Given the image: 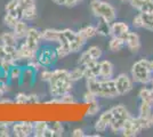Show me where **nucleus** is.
Returning <instances> with one entry per match:
<instances>
[{
    "mask_svg": "<svg viewBox=\"0 0 153 137\" xmlns=\"http://www.w3.org/2000/svg\"><path fill=\"white\" fill-rule=\"evenodd\" d=\"M73 84L70 80L69 70L56 69L53 71L49 85V94L51 97H61L62 95L70 93L73 88Z\"/></svg>",
    "mask_w": 153,
    "mask_h": 137,
    "instance_id": "f257e3e1",
    "label": "nucleus"
},
{
    "mask_svg": "<svg viewBox=\"0 0 153 137\" xmlns=\"http://www.w3.org/2000/svg\"><path fill=\"white\" fill-rule=\"evenodd\" d=\"M86 87L88 90L93 91L98 98L112 99L119 96L114 79H87Z\"/></svg>",
    "mask_w": 153,
    "mask_h": 137,
    "instance_id": "f03ea898",
    "label": "nucleus"
},
{
    "mask_svg": "<svg viewBox=\"0 0 153 137\" xmlns=\"http://www.w3.org/2000/svg\"><path fill=\"white\" fill-rule=\"evenodd\" d=\"M130 77L135 84L145 86L151 82L153 78V65L152 61L146 59H140L136 61L130 69Z\"/></svg>",
    "mask_w": 153,
    "mask_h": 137,
    "instance_id": "7ed1b4c3",
    "label": "nucleus"
},
{
    "mask_svg": "<svg viewBox=\"0 0 153 137\" xmlns=\"http://www.w3.org/2000/svg\"><path fill=\"white\" fill-rule=\"evenodd\" d=\"M89 8L91 14L98 20H104L108 23H112L117 20L115 8L105 0H91Z\"/></svg>",
    "mask_w": 153,
    "mask_h": 137,
    "instance_id": "20e7f679",
    "label": "nucleus"
},
{
    "mask_svg": "<svg viewBox=\"0 0 153 137\" xmlns=\"http://www.w3.org/2000/svg\"><path fill=\"white\" fill-rule=\"evenodd\" d=\"M111 111H112V120L110 124V129L114 134L120 133L125 122L131 117V114L129 113L127 107L122 104L114 105L113 107H111Z\"/></svg>",
    "mask_w": 153,
    "mask_h": 137,
    "instance_id": "39448f33",
    "label": "nucleus"
},
{
    "mask_svg": "<svg viewBox=\"0 0 153 137\" xmlns=\"http://www.w3.org/2000/svg\"><path fill=\"white\" fill-rule=\"evenodd\" d=\"M63 36L65 40L68 41L69 47H70V52L71 54H74V53H79L80 50H82V48L86 45V40L83 39L82 37L79 34L78 31H73L69 27H65L62 30Z\"/></svg>",
    "mask_w": 153,
    "mask_h": 137,
    "instance_id": "423d86ee",
    "label": "nucleus"
},
{
    "mask_svg": "<svg viewBox=\"0 0 153 137\" xmlns=\"http://www.w3.org/2000/svg\"><path fill=\"white\" fill-rule=\"evenodd\" d=\"M37 59L38 62L42 65V67H49L51 69L55 63L57 62L58 56L55 50V47L51 46H44L40 47L37 54Z\"/></svg>",
    "mask_w": 153,
    "mask_h": 137,
    "instance_id": "0eeeda50",
    "label": "nucleus"
},
{
    "mask_svg": "<svg viewBox=\"0 0 153 137\" xmlns=\"http://www.w3.org/2000/svg\"><path fill=\"white\" fill-rule=\"evenodd\" d=\"M113 79H114L115 87H117L119 96H123V95H126V94H128V93H130V91L133 90L135 82L129 74H127V73H120V74H118Z\"/></svg>",
    "mask_w": 153,
    "mask_h": 137,
    "instance_id": "6e6552de",
    "label": "nucleus"
},
{
    "mask_svg": "<svg viewBox=\"0 0 153 137\" xmlns=\"http://www.w3.org/2000/svg\"><path fill=\"white\" fill-rule=\"evenodd\" d=\"M42 34H41V31L34 27V26H31L29 27L27 30V33H26V37L24 38V42L29 46L31 49H33L34 52H38L41 47V42H42Z\"/></svg>",
    "mask_w": 153,
    "mask_h": 137,
    "instance_id": "1a4fd4ad",
    "label": "nucleus"
},
{
    "mask_svg": "<svg viewBox=\"0 0 153 137\" xmlns=\"http://www.w3.org/2000/svg\"><path fill=\"white\" fill-rule=\"evenodd\" d=\"M12 135L15 137H29L33 135V122L19 121L12 124Z\"/></svg>",
    "mask_w": 153,
    "mask_h": 137,
    "instance_id": "9d476101",
    "label": "nucleus"
},
{
    "mask_svg": "<svg viewBox=\"0 0 153 137\" xmlns=\"http://www.w3.org/2000/svg\"><path fill=\"white\" fill-rule=\"evenodd\" d=\"M111 120H112V111L111 109L103 111L98 119L96 120L95 124H94V129L96 133H105V131L110 129V124H111Z\"/></svg>",
    "mask_w": 153,
    "mask_h": 137,
    "instance_id": "9b49d317",
    "label": "nucleus"
},
{
    "mask_svg": "<svg viewBox=\"0 0 153 137\" xmlns=\"http://www.w3.org/2000/svg\"><path fill=\"white\" fill-rule=\"evenodd\" d=\"M126 47L128 48V50L131 53H137L140 49V36L136 32L129 31V32L123 37Z\"/></svg>",
    "mask_w": 153,
    "mask_h": 137,
    "instance_id": "f8f14e48",
    "label": "nucleus"
},
{
    "mask_svg": "<svg viewBox=\"0 0 153 137\" xmlns=\"http://www.w3.org/2000/svg\"><path fill=\"white\" fill-rule=\"evenodd\" d=\"M17 53H19V62H27L37 59V54H38V52H34L33 49H31L24 41L17 46Z\"/></svg>",
    "mask_w": 153,
    "mask_h": 137,
    "instance_id": "ddd939ff",
    "label": "nucleus"
},
{
    "mask_svg": "<svg viewBox=\"0 0 153 137\" xmlns=\"http://www.w3.org/2000/svg\"><path fill=\"white\" fill-rule=\"evenodd\" d=\"M36 76H37V72L34 70H32L27 66H24L19 85L21 87H32L33 84L36 82Z\"/></svg>",
    "mask_w": 153,
    "mask_h": 137,
    "instance_id": "4468645a",
    "label": "nucleus"
},
{
    "mask_svg": "<svg viewBox=\"0 0 153 137\" xmlns=\"http://www.w3.org/2000/svg\"><path fill=\"white\" fill-rule=\"evenodd\" d=\"M42 34V40L46 42H49V44H58L61 39H62V30H57V29H45L41 31Z\"/></svg>",
    "mask_w": 153,
    "mask_h": 137,
    "instance_id": "2eb2a0df",
    "label": "nucleus"
},
{
    "mask_svg": "<svg viewBox=\"0 0 153 137\" xmlns=\"http://www.w3.org/2000/svg\"><path fill=\"white\" fill-rule=\"evenodd\" d=\"M130 31L128 23L123 21H113L111 23V36L113 37H121L123 38Z\"/></svg>",
    "mask_w": 153,
    "mask_h": 137,
    "instance_id": "dca6fc26",
    "label": "nucleus"
},
{
    "mask_svg": "<svg viewBox=\"0 0 153 137\" xmlns=\"http://www.w3.org/2000/svg\"><path fill=\"white\" fill-rule=\"evenodd\" d=\"M100 78L113 79L114 78V65L111 61L103 59L100 61Z\"/></svg>",
    "mask_w": 153,
    "mask_h": 137,
    "instance_id": "f3484780",
    "label": "nucleus"
},
{
    "mask_svg": "<svg viewBox=\"0 0 153 137\" xmlns=\"http://www.w3.org/2000/svg\"><path fill=\"white\" fill-rule=\"evenodd\" d=\"M129 4L138 13H153V0H129Z\"/></svg>",
    "mask_w": 153,
    "mask_h": 137,
    "instance_id": "a211bd4d",
    "label": "nucleus"
},
{
    "mask_svg": "<svg viewBox=\"0 0 153 137\" xmlns=\"http://www.w3.org/2000/svg\"><path fill=\"white\" fill-rule=\"evenodd\" d=\"M85 69V79L100 78V61H93L83 66Z\"/></svg>",
    "mask_w": 153,
    "mask_h": 137,
    "instance_id": "6ab92c4d",
    "label": "nucleus"
},
{
    "mask_svg": "<svg viewBox=\"0 0 153 137\" xmlns=\"http://www.w3.org/2000/svg\"><path fill=\"white\" fill-rule=\"evenodd\" d=\"M30 26L27 25V22L22 19H19V22L16 23V25L13 27L14 34L16 36V38L19 40H24V38L26 37V33H27V30H29Z\"/></svg>",
    "mask_w": 153,
    "mask_h": 137,
    "instance_id": "aec40b11",
    "label": "nucleus"
},
{
    "mask_svg": "<svg viewBox=\"0 0 153 137\" xmlns=\"http://www.w3.org/2000/svg\"><path fill=\"white\" fill-rule=\"evenodd\" d=\"M0 42L5 46H19V39L16 38L13 31H6L1 33Z\"/></svg>",
    "mask_w": 153,
    "mask_h": 137,
    "instance_id": "412c9836",
    "label": "nucleus"
},
{
    "mask_svg": "<svg viewBox=\"0 0 153 137\" xmlns=\"http://www.w3.org/2000/svg\"><path fill=\"white\" fill-rule=\"evenodd\" d=\"M126 46L125 40L121 37H113L111 36L110 41H108V49L112 53H118L120 52L122 48Z\"/></svg>",
    "mask_w": 153,
    "mask_h": 137,
    "instance_id": "4be33fe9",
    "label": "nucleus"
},
{
    "mask_svg": "<svg viewBox=\"0 0 153 137\" xmlns=\"http://www.w3.org/2000/svg\"><path fill=\"white\" fill-rule=\"evenodd\" d=\"M49 124L44 120H39L33 122V136L34 137H45V133Z\"/></svg>",
    "mask_w": 153,
    "mask_h": 137,
    "instance_id": "5701e85b",
    "label": "nucleus"
},
{
    "mask_svg": "<svg viewBox=\"0 0 153 137\" xmlns=\"http://www.w3.org/2000/svg\"><path fill=\"white\" fill-rule=\"evenodd\" d=\"M5 10H6V13L14 15L17 19H21V16H22V9L19 7L17 0H9L5 6Z\"/></svg>",
    "mask_w": 153,
    "mask_h": 137,
    "instance_id": "b1692460",
    "label": "nucleus"
},
{
    "mask_svg": "<svg viewBox=\"0 0 153 137\" xmlns=\"http://www.w3.org/2000/svg\"><path fill=\"white\" fill-rule=\"evenodd\" d=\"M78 32L86 41H88L97 36V29H96V25H86L79 29Z\"/></svg>",
    "mask_w": 153,
    "mask_h": 137,
    "instance_id": "393cba45",
    "label": "nucleus"
},
{
    "mask_svg": "<svg viewBox=\"0 0 153 137\" xmlns=\"http://www.w3.org/2000/svg\"><path fill=\"white\" fill-rule=\"evenodd\" d=\"M153 104L149 103V102H144L140 101V105L138 107V117L144 118V119H150L151 120V116L153 114Z\"/></svg>",
    "mask_w": 153,
    "mask_h": 137,
    "instance_id": "a878e982",
    "label": "nucleus"
},
{
    "mask_svg": "<svg viewBox=\"0 0 153 137\" xmlns=\"http://www.w3.org/2000/svg\"><path fill=\"white\" fill-rule=\"evenodd\" d=\"M22 71H23V66L19 65H14L12 67V70L8 73V80H9V84H19V80H21V76H22Z\"/></svg>",
    "mask_w": 153,
    "mask_h": 137,
    "instance_id": "bb28decb",
    "label": "nucleus"
},
{
    "mask_svg": "<svg viewBox=\"0 0 153 137\" xmlns=\"http://www.w3.org/2000/svg\"><path fill=\"white\" fill-rule=\"evenodd\" d=\"M97 34L101 37H111V23H108L104 20H98V23L96 25Z\"/></svg>",
    "mask_w": 153,
    "mask_h": 137,
    "instance_id": "cd10ccee",
    "label": "nucleus"
},
{
    "mask_svg": "<svg viewBox=\"0 0 153 137\" xmlns=\"http://www.w3.org/2000/svg\"><path fill=\"white\" fill-rule=\"evenodd\" d=\"M69 76H70V80L72 82H76L81 79H85V69L83 66L78 65L73 67L71 71H69Z\"/></svg>",
    "mask_w": 153,
    "mask_h": 137,
    "instance_id": "c85d7f7f",
    "label": "nucleus"
},
{
    "mask_svg": "<svg viewBox=\"0 0 153 137\" xmlns=\"http://www.w3.org/2000/svg\"><path fill=\"white\" fill-rule=\"evenodd\" d=\"M142 17L143 29L153 32V13H140Z\"/></svg>",
    "mask_w": 153,
    "mask_h": 137,
    "instance_id": "c756f323",
    "label": "nucleus"
},
{
    "mask_svg": "<svg viewBox=\"0 0 153 137\" xmlns=\"http://www.w3.org/2000/svg\"><path fill=\"white\" fill-rule=\"evenodd\" d=\"M38 16V12H37V7H31V8H26L22 10V20L26 21V22H31L34 21Z\"/></svg>",
    "mask_w": 153,
    "mask_h": 137,
    "instance_id": "7c9ffc66",
    "label": "nucleus"
},
{
    "mask_svg": "<svg viewBox=\"0 0 153 137\" xmlns=\"http://www.w3.org/2000/svg\"><path fill=\"white\" fill-rule=\"evenodd\" d=\"M86 52L91 57V59H94V61H100L103 56V50L100 46H96V45L90 46V47H88L86 49Z\"/></svg>",
    "mask_w": 153,
    "mask_h": 137,
    "instance_id": "2f4dec72",
    "label": "nucleus"
},
{
    "mask_svg": "<svg viewBox=\"0 0 153 137\" xmlns=\"http://www.w3.org/2000/svg\"><path fill=\"white\" fill-rule=\"evenodd\" d=\"M138 97L140 101H144V102H149L153 104V94L151 88H147V87H143L138 93Z\"/></svg>",
    "mask_w": 153,
    "mask_h": 137,
    "instance_id": "473e14b6",
    "label": "nucleus"
},
{
    "mask_svg": "<svg viewBox=\"0 0 153 137\" xmlns=\"http://www.w3.org/2000/svg\"><path fill=\"white\" fill-rule=\"evenodd\" d=\"M87 105H88V109H87V116L88 117H95L101 112V105L98 103V99H96V101Z\"/></svg>",
    "mask_w": 153,
    "mask_h": 137,
    "instance_id": "72a5a7b5",
    "label": "nucleus"
},
{
    "mask_svg": "<svg viewBox=\"0 0 153 137\" xmlns=\"http://www.w3.org/2000/svg\"><path fill=\"white\" fill-rule=\"evenodd\" d=\"M19 19H17L16 16L6 13L5 16H4V19H2V22H4V24H5L7 27H9L10 30H13V27L16 25V23L19 22Z\"/></svg>",
    "mask_w": 153,
    "mask_h": 137,
    "instance_id": "f704fd0d",
    "label": "nucleus"
},
{
    "mask_svg": "<svg viewBox=\"0 0 153 137\" xmlns=\"http://www.w3.org/2000/svg\"><path fill=\"white\" fill-rule=\"evenodd\" d=\"M12 135V124L0 121V137H9Z\"/></svg>",
    "mask_w": 153,
    "mask_h": 137,
    "instance_id": "c9c22d12",
    "label": "nucleus"
},
{
    "mask_svg": "<svg viewBox=\"0 0 153 137\" xmlns=\"http://www.w3.org/2000/svg\"><path fill=\"white\" fill-rule=\"evenodd\" d=\"M59 98H61V103H62V104L73 105V104H76V97H74V96L71 94V91H70V93H66V94L62 95Z\"/></svg>",
    "mask_w": 153,
    "mask_h": 137,
    "instance_id": "e433bc0d",
    "label": "nucleus"
},
{
    "mask_svg": "<svg viewBox=\"0 0 153 137\" xmlns=\"http://www.w3.org/2000/svg\"><path fill=\"white\" fill-rule=\"evenodd\" d=\"M16 64H17V63H15V62H13V61H9V59H2V61L0 62V67L2 69L4 73L8 76L9 71L12 70V67H13L14 65H16Z\"/></svg>",
    "mask_w": 153,
    "mask_h": 137,
    "instance_id": "4c0bfd02",
    "label": "nucleus"
},
{
    "mask_svg": "<svg viewBox=\"0 0 153 137\" xmlns=\"http://www.w3.org/2000/svg\"><path fill=\"white\" fill-rule=\"evenodd\" d=\"M53 131H54V135L56 137H61L64 135V127H63V124L62 122H59V121H56V122H54V124L51 126Z\"/></svg>",
    "mask_w": 153,
    "mask_h": 137,
    "instance_id": "58836bf2",
    "label": "nucleus"
},
{
    "mask_svg": "<svg viewBox=\"0 0 153 137\" xmlns=\"http://www.w3.org/2000/svg\"><path fill=\"white\" fill-rule=\"evenodd\" d=\"M51 74H53V71L49 70V67H44L41 71L39 72V77H40V79H41V81L47 82V84L51 81Z\"/></svg>",
    "mask_w": 153,
    "mask_h": 137,
    "instance_id": "ea45409f",
    "label": "nucleus"
},
{
    "mask_svg": "<svg viewBox=\"0 0 153 137\" xmlns=\"http://www.w3.org/2000/svg\"><path fill=\"white\" fill-rule=\"evenodd\" d=\"M27 94L25 93H22V91H19L16 94V96L14 98V102H15V104L17 105H25L27 104Z\"/></svg>",
    "mask_w": 153,
    "mask_h": 137,
    "instance_id": "a19ab883",
    "label": "nucleus"
},
{
    "mask_svg": "<svg viewBox=\"0 0 153 137\" xmlns=\"http://www.w3.org/2000/svg\"><path fill=\"white\" fill-rule=\"evenodd\" d=\"M25 66L30 67V69H32V70H34L36 72H40L42 69H44V67H42V65L39 63L37 59H31V61H27V62H26V64H25Z\"/></svg>",
    "mask_w": 153,
    "mask_h": 137,
    "instance_id": "79ce46f5",
    "label": "nucleus"
},
{
    "mask_svg": "<svg viewBox=\"0 0 153 137\" xmlns=\"http://www.w3.org/2000/svg\"><path fill=\"white\" fill-rule=\"evenodd\" d=\"M97 96H96L95 94L93 93V91H90L87 89V91L83 94L82 96V101L83 103H86V104H89V103H91V102H94V101H96L97 99Z\"/></svg>",
    "mask_w": 153,
    "mask_h": 137,
    "instance_id": "37998d69",
    "label": "nucleus"
},
{
    "mask_svg": "<svg viewBox=\"0 0 153 137\" xmlns=\"http://www.w3.org/2000/svg\"><path fill=\"white\" fill-rule=\"evenodd\" d=\"M21 9H26V8H31L36 7V0H17Z\"/></svg>",
    "mask_w": 153,
    "mask_h": 137,
    "instance_id": "c03bdc74",
    "label": "nucleus"
},
{
    "mask_svg": "<svg viewBox=\"0 0 153 137\" xmlns=\"http://www.w3.org/2000/svg\"><path fill=\"white\" fill-rule=\"evenodd\" d=\"M27 104H34L37 105L40 103V97L37 94H27Z\"/></svg>",
    "mask_w": 153,
    "mask_h": 137,
    "instance_id": "a18cd8bd",
    "label": "nucleus"
},
{
    "mask_svg": "<svg viewBox=\"0 0 153 137\" xmlns=\"http://www.w3.org/2000/svg\"><path fill=\"white\" fill-rule=\"evenodd\" d=\"M131 24L135 29H143V24H142V17H140V14H137L133 19V22Z\"/></svg>",
    "mask_w": 153,
    "mask_h": 137,
    "instance_id": "49530a36",
    "label": "nucleus"
},
{
    "mask_svg": "<svg viewBox=\"0 0 153 137\" xmlns=\"http://www.w3.org/2000/svg\"><path fill=\"white\" fill-rule=\"evenodd\" d=\"M71 135L73 137H85L87 136L86 134H85V131H83L82 128H74L72 133H71Z\"/></svg>",
    "mask_w": 153,
    "mask_h": 137,
    "instance_id": "de8ad7c7",
    "label": "nucleus"
},
{
    "mask_svg": "<svg viewBox=\"0 0 153 137\" xmlns=\"http://www.w3.org/2000/svg\"><path fill=\"white\" fill-rule=\"evenodd\" d=\"M7 91H9V82H5V84H0V98L4 97V95Z\"/></svg>",
    "mask_w": 153,
    "mask_h": 137,
    "instance_id": "09e8293b",
    "label": "nucleus"
},
{
    "mask_svg": "<svg viewBox=\"0 0 153 137\" xmlns=\"http://www.w3.org/2000/svg\"><path fill=\"white\" fill-rule=\"evenodd\" d=\"M82 0H66L65 1V5L64 7H68V8H72V7H76L78 4H80Z\"/></svg>",
    "mask_w": 153,
    "mask_h": 137,
    "instance_id": "8fccbe9b",
    "label": "nucleus"
},
{
    "mask_svg": "<svg viewBox=\"0 0 153 137\" xmlns=\"http://www.w3.org/2000/svg\"><path fill=\"white\" fill-rule=\"evenodd\" d=\"M13 103H15L14 102V99H10V98H0V104L1 105H5V104H7V105H12Z\"/></svg>",
    "mask_w": 153,
    "mask_h": 137,
    "instance_id": "3c124183",
    "label": "nucleus"
},
{
    "mask_svg": "<svg viewBox=\"0 0 153 137\" xmlns=\"http://www.w3.org/2000/svg\"><path fill=\"white\" fill-rule=\"evenodd\" d=\"M5 59H6V50H5V46L0 42V62Z\"/></svg>",
    "mask_w": 153,
    "mask_h": 137,
    "instance_id": "603ef678",
    "label": "nucleus"
},
{
    "mask_svg": "<svg viewBox=\"0 0 153 137\" xmlns=\"http://www.w3.org/2000/svg\"><path fill=\"white\" fill-rule=\"evenodd\" d=\"M54 4H56V5H58V6H64L65 5V1L66 0H51Z\"/></svg>",
    "mask_w": 153,
    "mask_h": 137,
    "instance_id": "864d4df0",
    "label": "nucleus"
},
{
    "mask_svg": "<svg viewBox=\"0 0 153 137\" xmlns=\"http://www.w3.org/2000/svg\"><path fill=\"white\" fill-rule=\"evenodd\" d=\"M150 84H151V86H152V87H151V90H152V94H153V78H152V80H151V82H150Z\"/></svg>",
    "mask_w": 153,
    "mask_h": 137,
    "instance_id": "5fc2aeb1",
    "label": "nucleus"
},
{
    "mask_svg": "<svg viewBox=\"0 0 153 137\" xmlns=\"http://www.w3.org/2000/svg\"><path fill=\"white\" fill-rule=\"evenodd\" d=\"M4 74H5V73H4V71H2V69L0 67V76H4Z\"/></svg>",
    "mask_w": 153,
    "mask_h": 137,
    "instance_id": "6e6d98bb",
    "label": "nucleus"
},
{
    "mask_svg": "<svg viewBox=\"0 0 153 137\" xmlns=\"http://www.w3.org/2000/svg\"><path fill=\"white\" fill-rule=\"evenodd\" d=\"M151 124H152V126H153V114L151 116Z\"/></svg>",
    "mask_w": 153,
    "mask_h": 137,
    "instance_id": "4d7b16f0",
    "label": "nucleus"
},
{
    "mask_svg": "<svg viewBox=\"0 0 153 137\" xmlns=\"http://www.w3.org/2000/svg\"><path fill=\"white\" fill-rule=\"evenodd\" d=\"M121 1H129V0H121Z\"/></svg>",
    "mask_w": 153,
    "mask_h": 137,
    "instance_id": "13d9d810",
    "label": "nucleus"
}]
</instances>
